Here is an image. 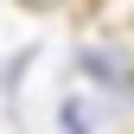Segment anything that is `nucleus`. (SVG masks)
<instances>
[{
  "label": "nucleus",
  "instance_id": "obj_3",
  "mask_svg": "<svg viewBox=\"0 0 134 134\" xmlns=\"http://www.w3.org/2000/svg\"><path fill=\"white\" fill-rule=\"evenodd\" d=\"M19 7H26V13H58L64 0H19Z\"/></svg>",
  "mask_w": 134,
  "mask_h": 134
},
{
  "label": "nucleus",
  "instance_id": "obj_2",
  "mask_svg": "<svg viewBox=\"0 0 134 134\" xmlns=\"http://www.w3.org/2000/svg\"><path fill=\"white\" fill-rule=\"evenodd\" d=\"M64 128H70V134H96V115H90V102H83V96H70V102H64Z\"/></svg>",
  "mask_w": 134,
  "mask_h": 134
},
{
  "label": "nucleus",
  "instance_id": "obj_1",
  "mask_svg": "<svg viewBox=\"0 0 134 134\" xmlns=\"http://www.w3.org/2000/svg\"><path fill=\"white\" fill-rule=\"evenodd\" d=\"M77 64H83V77H96L102 90H115V96L128 90V64L115 58V45H90V51H83Z\"/></svg>",
  "mask_w": 134,
  "mask_h": 134
}]
</instances>
